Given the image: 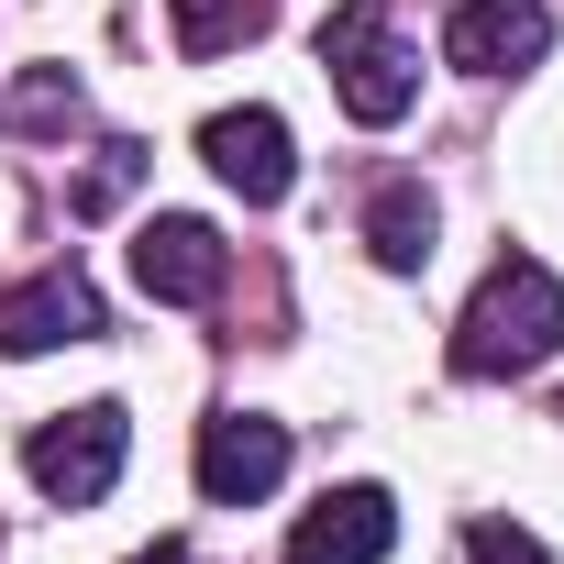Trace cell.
Segmentation results:
<instances>
[{
	"mask_svg": "<svg viewBox=\"0 0 564 564\" xmlns=\"http://www.w3.org/2000/svg\"><path fill=\"white\" fill-rule=\"evenodd\" d=\"M133 564H188V553H177V542H155V553H133Z\"/></svg>",
	"mask_w": 564,
	"mask_h": 564,
	"instance_id": "cell-14",
	"label": "cell"
},
{
	"mask_svg": "<svg viewBox=\"0 0 564 564\" xmlns=\"http://www.w3.org/2000/svg\"><path fill=\"white\" fill-rule=\"evenodd\" d=\"M199 155H210V177L243 199V210H265V199H289V177H300V155H289V122L276 111H210L199 122Z\"/></svg>",
	"mask_w": 564,
	"mask_h": 564,
	"instance_id": "cell-4",
	"label": "cell"
},
{
	"mask_svg": "<svg viewBox=\"0 0 564 564\" xmlns=\"http://www.w3.org/2000/svg\"><path fill=\"white\" fill-rule=\"evenodd\" d=\"M56 344H100V289L78 265H45L23 289H0V355H56Z\"/></svg>",
	"mask_w": 564,
	"mask_h": 564,
	"instance_id": "cell-7",
	"label": "cell"
},
{
	"mask_svg": "<svg viewBox=\"0 0 564 564\" xmlns=\"http://www.w3.org/2000/svg\"><path fill=\"white\" fill-rule=\"evenodd\" d=\"M122 454H133V421H122L111 399H89V410H56V421H34V443H23V476H34L56 509H89V498H111Z\"/></svg>",
	"mask_w": 564,
	"mask_h": 564,
	"instance_id": "cell-3",
	"label": "cell"
},
{
	"mask_svg": "<svg viewBox=\"0 0 564 564\" xmlns=\"http://www.w3.org/2000/svg\"><path fill=\"white\" fill-rule=\"evenodd\" d=\"M465 553H476V564H553V553H542L531 531H509V520H465Z\"/></svg>",
	"mask_w": 564,
	"mask_h": 564,
	"instance_id": "cell-13",
	"label": "cell"
},
{
	"mask_svg": "<svg viewBox=\"0 0 564 564\" xmlns=\"http://www.w3.org/2000/svg\"><path fill=\"white\" fill-rule=\"evenodd\" d=\"M144 177V144H100V166H89V188H78V210H111L122 188Z\"/></svg>",
	"mask_w": 564,
	"mask_h": 564,
	"instance_id": "cell-12",
	"label": "cell"
},
{
	"mask_svg": "<svg viewBox=\"0 0 564 564\" xmlns=\"http://www.w3.org/2000/svg\"><path fill=\"white\" fill-rule=\"evenodd\" d=\"M388 542H399V498L388 487H333L289 531V564H388Z\"/></svg>",
	"mask_w": 564,
	"mask_h": 564,
	"instance_id": "cell-9",
	"label": "cell"
},
{
	"mask_svg": "<svg viewBox=\"0 0 564 564\" xmlns=\"http://www.w3.org/2000/svg\"><path fill=\"white\" fill-rule=\"evenodd\" d=\"M322 67H333V100H344L366 133H388V122L421 100V56L388 34L377 0H344V12L322 23Z\"/></svg>",
	"mask_w": 564,
	"mask_h": 564,
	"instance_id": "cell-2",
	"label": "cell"
},
{
	"mask_svg": "<svg viewBox=\"0 0 564 564\" xmlns=\"http://www.w3.org/2000/svg\"><path fill=\"white\" fill-rule=\"evenodd\" d=\"M276 476H289V421H265V410H221V421H199V498L254 509Z\"/></svg>",
	"mask_w": 564,
	"mask_h": 564,
	"instance_id": "cell-6",
	"label": "cell"
},
{
	"mask_svg": "<svg viewBox=\"0 0 564 564\" xmlns=\"http://www.w3.org/2000/svg\"><path fill=\"white\" fill-rule=\"evenodd\" d=\"M133 276H144V300H166V311H199V300H221L232 254H221V232H210V221H188V210H155V221L133 232Z\"/></svg>",
	"mask_w": 564,
	"mask_h": 564,
	"instance_id": "cell-5",
	"label": "cell"
},
{
	"mask_svg": "<svg viewBox=\"0 0 564 564\" xmlns=\"http://www.w3.org/2000/svg\"><path fill=\"white\" fill-rule=\"evenodd\" d=\"M564 355V276L542 254H498L454 322V377H531Z\"/></svg>",
	"mask_w": 564,
	"mask_h": 564,
	"instance_id": "cell-1",
	"label": "cell"
},
{
	"mask_svg": "<svg viewBox=\"0 0 564 564\" xmlns=\"http://www.w3.org/2000/svg\"><path fill=\"white\" fill-rule=\"evenodd\" d=\"M542 45H553L542 0H454V23H443V56L465 78H520V67H542Z\"/></svg>",
	"mask_w": 564,
	"mask_h": 564,
	"instance_id": "cell-8",
	"label": "cell"
},
{
	"mask_svg": "<svg viewBox=\"0 0 564 564\" xmlns=\"http://www.w3.org/2000/svg\"><path fill=\"white\" fill-rule=\"evenodd\" d=\"M432 232H443L432 188L388 177V188H377V210H366V243H377V265H388V276H421V265H432Z\"/></svg>",
	"mask_w": 564,
	"mask_h": 564,
	"instance_id": "cell-10",
	"label": "cell"
},
{
	"mask_svg": "<svg viewBox=\"0 0 564 564\" xmlns=\"http://www.w3.org/2000/svg\"><path fill=\"white\" fill-rule=\"evenodd\" d=\"M166 23H177L188 56H232V45H254L276 23V0H166Z\"/></svg>",
	"mask_w": 564,
	"mask_h": 564,
	"instance_id": "cell-11",
	"label": "cell"
}]
</instances>
